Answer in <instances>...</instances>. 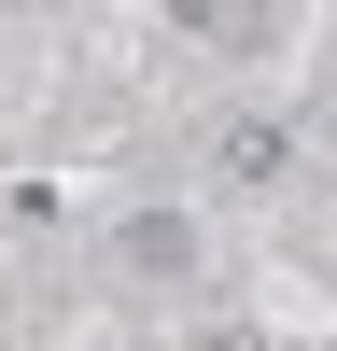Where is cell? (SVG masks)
Returning <instances> with one entry per match:
<instances>
[{
	"instance_id": "obj_2",
	"label": "cell",
	"mask_w": 337,
	"mask_h": 351,
	"mask_svg": "<svg viewBox=\"0 0 337 351\" xmlns=\"http://www.w3.org/2000/svg\"><path fill=\"white\" fill-rule=\"evenodd\" d=\"M112 267L127 281H197L211 267V225H197L183 197H140V211H112Z\"/></svg>"
},
{
	"instance_id": "obj_5",
	"label": "cell",
	"mask_w": 337,
	"mask_h": 351,
	"mask_svg": "<svg viewBox=\"0 0 337 351\" xmlns=\"http://www.w3.org/2000/svg\"><path fill=\"white\" fill-rule=\"evenodd\" d=\"M323 43H337V14H323Z\"/></svg>"
},
{
	"instance_id": "obj_1",
	"label": "cell",
	"mask_w": 337,
	"mask_h": 351,
	"mask_svg": "<svg viewBox=\"0 0 337 351\" xmlns=\"http://www.w3.org/2000/svg\"><path fill=\"white\" fill-rule=\"evenodd\" d=\"M197 169H211V197H281L295 183V112H211Z\"/></svg>"
},
{
	"instance_id": "obj_3",
	"label": "cell",
	"mask_w": 337,
	"mask_h": 351,
	"mask_svg": "<svg viewBox=\"0 0 337 351\" xmlns=\"http://www.w3.org/2000/svg\"><path fill=\"white\" fill-rule=\"evenodd\" d=\"M155 14L183 28V43H211V56H267V43H281L267 0H155Z\"/></svg>"
},
{
	"instance_id": "obj_4",
	"label": "cell",
	"mask_w": 337,
	"mask_h": 351,
	"mask_svg": "<svg viewBox=\"0 0 337 351\" xmlns=\"http://www.w3.org/2000/svg\"><path fill=\"white\" fill-rule=\"evenodd\" d=\"M197 351H267V337H253V324H211V337H197Z\"/></svg>"
}]
</instances>
